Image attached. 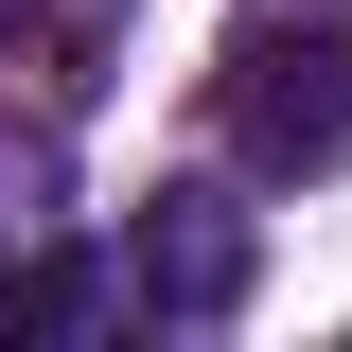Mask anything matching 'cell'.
Segmentation results:
<instances>
[{
    "label": "cell",
    "mask_w": 352,
    "mask_h": 352,
    "mask_svg": "<svg viewBox=\"0 0 352 352\" xmlns=\"http://www.w3.org/2000/svg\"><path fill=\"white\" fill-rule=\"evenodd\" d=\"M106 317H141V282H124V264H88L71 229L0 264V352H18V335H106Z\"/></svg>",
    "instance_id": "3957f363"
},
{
    "label": "cell",
    "mask_w": 352,
    "mask_h": 352,
    "mask_svg": "<svg viewBox=\"0 0 352 352\" xmlns=\"http://www.w3.org/2000/svg\"><path fill=\"white\" fill-rule=\"evenodd\" d=\"M18 18H36V0H0V53H18Z\"/></svg>",
    "instance_id": "5b68a950"
},
{
    "label": "cell",
    "mask_w": 352,
    "mask_h": 352,
    "mask_svg": "<svg viewBox=\"0 0 352 352\" xmlns=\"http://www.w3.org/2000/svg\"><path fill=\"white\" fill-rule=\"evenodd\" d=\"M124 282H141V317H176V335H212V317H247V282H264V229H247V194H212V176H176L159 212L124 229Z\"/></svg>",
    "instance_id": "7a4b0ae2"
},
{
    "label": "cell",
    "mask_w": 352,
    "mask_h": 352,
    "mask_svg": "<svg viewBox=\"0 0 352 352\" xmlns=\"http://www.w3.org/2000/svg\"><path fill=\"white\" fill-rule=\"evenodd\" d=\"M229 159L247 176H335L352 159V18H264L229 36Z\"/></svg>",
    "instance_id": "6da1fadb"
},
{
    "label": "cell",
    "mask_w": 352,
    "mask_h": 352,
    "mask_svg": "<svg viewBox=\"0 0 352 352\" xmlns=\"http://www.w3.org/2000/svg\"><path fill=\"white\" fill-rule=\"evenodd\" d=\"M53 229H71V124H18V106H0V264L18 247H53Z\"/></svg>",
    "instance_id": "277c9868"
}]
</instances>
